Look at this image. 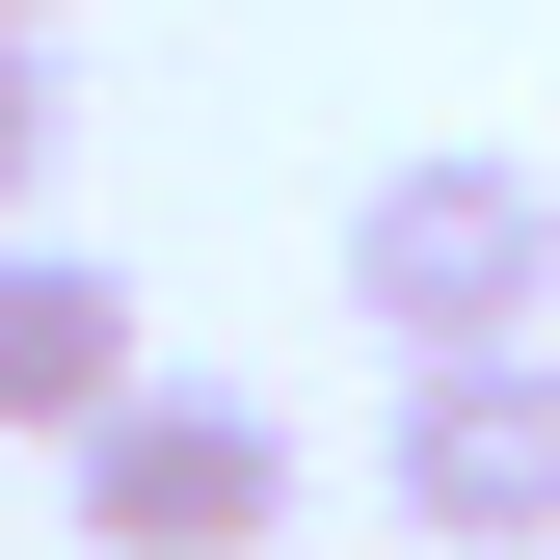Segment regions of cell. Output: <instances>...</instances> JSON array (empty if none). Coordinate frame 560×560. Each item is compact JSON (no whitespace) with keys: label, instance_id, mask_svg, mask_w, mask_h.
Returning a JSON list of instances; mask_svg holds the SVG:
<instances>
[{"label":"cell","instance_id":"1","mask_svg":"<svg viewBox=\"0 0 560 560\" xmlns=\"http://www.w3.org/2000/svg\"><path fill=\"white\" fill-rule=\"evenodd\" d=\"M347 320L400 347V374H454V347H560V187L428 133V161L347 187Z\"/></svg>","mask_w":560,"mask_h":560},{"label":"cell","instance_id":"2","mask_svg":"<svg viewBox=\"0 0 560 560\" xmlns=\"http://www.w3.org/2000/svg\"><path fill=\"white\" fill-rule=\"evenodd\" d=\"M54 480H81V560H267L294 534V428L214 400V374H133Z\"/></svg>","mask_w":560,"mask_h":560},{"label":"cell","instance_id":"3","mask_svg":"<svg viewBox=\"0 0 560 560\" xmlns=\"http://www.w3.org/2000/svg\"><path fill=\"white\" fill-rule=\"evenodd\" d=\"M374 480H400V534L534 560V534H560V347H454V374H400Z\"/></svg>","mask_w":560,"mask_h":560},{"label":"cell","instance_id":"4","mask_svg":"<svg viewBox=\"0 0 560 560\" xmlns=\"http://www.w3.org/2000/svg\"><path fill=\"white\" fill-rule=\"evenodd\" d=\"M133 374H161V347H133V267H81L27 214V241H0V454H81Z\"/></svg>","mask_w":560,"mask_h":560},{"label":"cell","instance_id":"5","mask_svg":"<svg viewBox=\"0 0 560 560\" xmlns=\"http://www.w3.org/2000/svg\"><path fill=\"white\" fill-rule=\"evenodd\" d=\"M54 133H81V107H54V27H0V241H27V187H54Z\"/></svg>","mask_w":560,"mask_h":560},{"label":"cell","instance_id":"6","mask_svg":"<svg viewBox=\"0 0 560 560\" xmlns=\"http://www.w3.org/2000/svg\"><path fill=\"white\" fill-rule=\"evenodd\" d=\"M0 27H54V0H0Z\"/></svg>","mask_w":560,"mask_h":560}]
</instances>
